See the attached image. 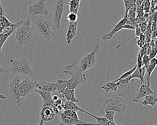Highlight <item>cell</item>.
Segmentation results:
<instances>
[{"mask_svg": "<svg viewBox=\"0 0 157 125\" xmlns=\"http://www.w3.org/2000/svg\"><path fill=\"white\" fill-rule=\"evenodd\" d=\"M86 75L84 73H76L71 75L69 80H66L67 88L75 89L77 86L85 83L86 81Z\"/></svg>", "mask_w": 157, "mask_h": 125, "instance_id": "cell-11", "label": "cell"}, {"mask_svg": "<svg viewBox=\"0 0 157 125\" xmlns=\"http://www.w3.org/2000/svg\"><path fill=\"white\" fill-rule=\"evenodd\" d=\"M52 22L43 18H38L35 21V27L37 32L48 40L52 39L55 36V33L52 29Z\"/></svg>", "mask_w": 157, "mask_h": 125, "instance_id": "cell-5", "label": "cell"}, {"mask_svg": "<svg viewBox=\"0 0 157 125\" xmlns=\"http://www.w3.org/2000/svg\"><path fill=\"white\" fill-rule=\"evenodd\" d=\"M64 0H56L53 4V23L56 28L59 30L61 28V21L64 10Z\"/></svg>", "mask_w": 157, "mask_h": 125, "instance_id": "cell-8", "label": "cell"}, {"mask_svg": "<svg viewBox=\"0 0 157 125\" xmlns=\"http://www.w3.org/2000/svg\"><path fill=\"white\" fill-rule=\"evenodd\" d=\"M12 25L13 23L9 21V20L7 18V15L0 16V26L5 29L11 26Z\"/></svg>", "mask_w": 157, "mask_h": 125, "instance_id": "cell-26", "label": "cell"}, {"mask_svg": "<svg viewBox=\"0 0 157 125\" xmlns=\"http://www.w3.org/2000/svg\"><path fill=\"white\" fill-rule=\"evenodd\" d=\"M99 42H98L94 49L89 53L86 54L82 58H78L79 66L81 71L84 73L85 71L92 67L96 63V55L99 49Z\"/></svg>", "mask_w": 157, "mask_h": 125, "instance_id": "cell-6", "label": "cell"}, {"mask_svg": "<svg viewBox=\"0 0 157 125\" xmlns=\"http://www.w3.org/2000/svg\"><path fill=\"white\" fill-rule=\"evenodd\" d=\"M60 120L61 121V125H84L85 122L78 119H75L69 116H65L62 113L59 114Z\"/></svg>", "mask_w": 157, "mask_h": 125, "instance_id": "cell-19", "label": "cell"}, {"mask_svg": "<svg viewBox=\"0 0 157 125\" xmlns=\"http://www.w3.org/2000/svg\"><path fill=\"white\" fill-rule=\"evenodd\" d=\"M150 60V59L148 55H144L142 56V63H143V66L145 67V69L148 66Z\"/></svg>", "mask_w": 157, "mask_h": 125, "instance_id": "cell-33", "label": "cell"}, {"mask_svg": "<svg viewBox=\"0 0 157 125\" xmlns=\"http://www.w3.org/2000/svg\"><path fill=\"white\" fill-rule=\"evenodd\" d=\"M116 82L118 87L115 94L122 97L125 100L132 99L137 93V89L142 84L139 79L135 80V78L128 81L125 79H122Z\"/></svg>", "mask_w": 157, "mask_h": 125, "instance_id": "cell-2", "label": "cell"}, {"mask_svg": "<svg viewBox=\"0 0 157 125\" xmlns=\"http://www.w3.org/2000/svg\"><path fill=\"white\" fill-rule=\"evenodd\" d=\"M33 92L37 93L41 96L44 102L42 107H50L52 108L54 107L55 103L52 98V92L42 91L36 88L33 89Z\"/></svg>", "mask_w": 157, "mask_h": 125, "instance_id": "cell-13", "label": "cell"}, {"mask_svg": "<svg viewBox=\"0 0 157 125\" xmlns=\"http://www.w3.org/2000/svg\"><path fill=\"white\" fill-rule=\"evenodd\" d=\"M77 21L75 22H69L68 25V28L66 32V40L67 42V44L68 45H70L72 39L75 37L77 32Z\"/></svg>", "mask_w": 157, "mask_h": 125, "instance_id": "cell-18", "label": "cell"}, {"mask_svg": "<svg viewBox=\"0 0 157 125\" xmlns=\"http://www.w3.org/2000/svg\"><path fill=\"white\" fill-rule=\"evenodd\" d=\"M126 106V100L116 94H114L110 99L106 97L101 98L97 104V107L101 116H104V112L106 110H112L119 113L124 112Z\"/></svg>", "mask_w": 157, "mask_h": 125, "instance_id": "cell-1", "label": "cell"}, {"mask_svg": "<svg viewBox=\"0 0 157 125\" xmlns=\"http://www.w3.org/2000/svg\"><path fill=\"white\" fill-rule=\"evenodd\" d=\"M59 97V95L55 94V95H53V96H52V99H53V101L56 100Z\"/></svg>", "mask_w": 157, "mask_h": 125, "instance_id": "cell-36", "label": "cell"}, {"mask_svg": "<svg viewBox=\"0 0 157 125\" xmlns=\"http://www.w3.org/2000/svg\"><path fill=\"white\" fill-rule=\"evenodd\" d=\"M63 109L64 110H74L75 112H82V113H84L91 117H93V116L94 115H93L92 113L83 110V108H82L81 107H80L77 104H76V103L75 102H69V101H67V100H63Z\"/></svg>", "mask_w": 157, "mask_h": 125, "instance_id": "cell-17", "label": "cell"}, {"mask_svg": "<svg viewBox=\"0 0 157 125\" xmlns=\"http://www.w3.org/2000/svg\"><path fill=\"white\" fill-rule=\"evenodd\" d=\"M116 112L112 110H106L104 112V117L105 118H106L108 121H114V116L115 115Z\"/></svg>", "mask_w": 157, "mask_h": 125, "instance_id": "cell-30", "label": "cell"}, {"mask_svg": "<svg viewBox=\"0 0 157 125\" xmlns=\"http://www.w3.org/2000/svg\"><path fill=\"white\" fill-rule=\"evenodd\" d=\"M136 67H137V66H136V64H135L131 69H129V70H128V71H126V72H125L124 73H123V74H121V75H120V77H118V78H117L116 80H115L113 81H115V82H116V81H119V80H122V79H124V78H127L128 77H129V75H131L132 73H133V72L135 70V69H136Z\"/></svg>", "mask_w": 157, "mask_h": 125, "instance_id": "cell-28", "label": "cell"}, {"mask_svg": "<svg viewBox=\"0 0 157 125\" xmlns=\"http://www.w3.org/2000/svg\"><path fill=\"white\" fill-rule=\"evenodd\" d=\"M39 115L44 122H50L54 119L56 115L52 107H42L39 112Z\"/></svg>", "mask_w": 157, "mask_h": 125, "instance_id": "cell-14", "label": "cell"}, {"mask_svg": "<svg viewBox=\"0 0 157 125\" xmlns=\"http://www.w3.org/2000/svg\"><path fill=\"white\" fill-rule=\"evenodd\" d=\"M137 69H138L139 70L140 69L142 68V67L143 66V63H142V56L140 55V54L139 53L137 56Z\"/></svg>", "mask_w": 157, "mask_h": 125, "instance_id": "cell-32", "label": "cell"}, {"mask_svg": "<svg viewBox=\"0 0 157 125\" xmlns=\"http://www.w3.org/2000/svg\"><path fill=\"white\" fill-rule=\"evenodd\" d=\"M61 98L64 99L66 100L77 103L79 102L75 96V89L66 88L61 94H59Z\"/></svg>", "mask_w": 157, "mask_h": 125, "instance_id": "cell-21", "label": "cell"}, {"mask_svg": "<svg viewBox=\"0 0 157 125\" xmlns=\"http://www.w3.org/2000/svg\"><path fill=\"white\" fill-rule=\"evenodd\" d=\"M77 14L72 12H69L66 15V18L69 21V22H75L77 20Z\"/></svg>", "mask_w": 157, "mask_h": 125, "instance_id": "cell-31", "label": "cell"}, {"mask_svg": "<svg viewBox=\"0 0 157 125\" xmlns=\"http://www.w3.org/2000/svg\"><path fill=\"white\" fill-rule=\"evenodd\" d=\"M10 63L11 67L9 70L12 74H21L27 77H31L35 75L26 57H22L17 59H10Z\"/></svg>", "mask_w": 157, "mask_h": 125, "instance_id": "cell-4", "label": "cell"}, {"mask_svg": "<svg viewBox=\"0 0 157 125\" xmlns=\"http://www.w3.org/2000/svg\"><path fill=\"white\" fill-rule=\"evenodd\" d=\"M117 87H118V85L117 82H115L113 81H107L103 86H101V89H104L106 93H109V92L115 93V91L117 89Z\"/></svg>", "mask_w": 157, "mask_h": 125, "instance_id": "cell-23", "label": "cell"}, {"mask_svg": "<svg viewBox=\"0 0 157 125\" xmlns=\"http://www.w3.org/2000/svg\"><path fill=\"white\" fill-rule=\"evenodd\" d=\"M33 31L30 18H27L15 30V39L20 47L28 44L32 39Z\"/></svg>", "mask_w": 157, "mask_h": 125, "instance_id": "cell-3", "label": "cell"}, {"mask_svg": "<svg viewBox=\"0 0 157 125\" xmlns=\"http://www.w3.org/2000/svg\"><path fill=\"white\" fill-rule=\"evenodd\" d=\"M39 125H44V122L41 119V120H40V123H39Z\"/></svg>", "mask_w": 157, "mask_h": 125, "instance_id": "cell-38", "label": "cell"}, {"mask_svg": "<svg viewBox=\"0 0 157 125\" xmlns=\"http://www.w3.org/2000/svg\"><path fill=\"white\" fill-rule=\"evenodd\" d=\"M34 88L52 93L55 92L56 90V86L55 83L44 81H34Z\"/></svg>", "mask_w": 157, "mask_h": 125, "instance_id": "cell-16", "label": "cell"}, {"mask_svg": "<svg viewBox=\"0 0 157 125\" xmlns=\"http://www.w3.org/2000/svg\"><path fill=\"white\" fill-rule=\"evenodd\" d=\"M2 15H6V14L5 13V11L3 9L2 3H1V0H0V16H2Z\"/></svg>", "mask_w": 157, "mask_h": 125, "instance_id": "cell-35", "label": "cell"}, {"mask_svg": "<svg viewBox=\"0 0 157 125\" xmlns=\"http://www.w3.org/2000/svg\"><path fill=\"white\" fill-rule=\"evenodd\" d=\"M150 94H156V93L150 88V86H148L146 84L142 83L139 88L138 91L132 99V102L134 103H138L140 99Z\"/></svg>", "mask_w": 157, "mask_h": 125, "instance_id": "cell-12", "label": "cell"}, {"mask_svg": "<svg viewBox=\"0 0 157 125\" xmlns=\"http://www.w3.org/2000/svg\"><path fill=\"white\" fill-rule=\"evenodd\" d=\"M157 102L156 94H150L144 97V99L142 101L143 105H150L154 107Z\"/></svg>", "mask_w": 157, "mask_h": 125, "instance_id": "cell-22", "label": "cell"}, {"mask_svg": "<svg viewBox=\"0 0 157 125\" xmlns=\"http://www.w3.org/2000/svg\"><path fill=\"white\" fill-rule=\"evenodd\" d=\"M127 20H128V18H124V17L122 19H121L118 21V23L115 26L113 29L110 32H109V33H107V34H106L105 35H102V37H101L102 40H107L111 39L115 33H117V32H118L121 29H124V26L126 23Z\"/></svg>", "mask_w": 157, "mask_h": 125, "instance_id": "cell-15", "label": "cell"}, {"mask_svg": "<svg viewBox=\"0 0 157 125\" xmlns=\"http://www.w3.org/2000/svg\"><path fill=\"white\" fill-rule=\"evenodd\" d=\"M9 71H10L9 69H7L2 66H0V74H5L7 73Z\"/></svg>", "mask_w": 157, "mask_h": 125, "instance_id": "cell-34", "label": "cell"}, {"mask_svg": "<svg viewBox=\"0 0 157 125\" xmlns=\"http://www.w3.org/2000/svg\"><path fill=\"white\" fill-rule=\"evenodd\" d=\"M65 3L67 5H69L70 12H72V13L77 14L78 9H79L80 2H78L76 0H71L69 2H65Z\"/></svg>", "mask_w": 157, "mask_h": 125, "instance_id": "cell-24", "label": "cell"}, {"mask_svg": "<svg viewBox=\"0 0 157 125\" xmlns=\"http://www.w3.org/2000/svg\"><path fill=\"white\" fill-rule=\"evenodd\" d=\"M157 65V59L156 58H152L150 59L149 64L147 68L145 69V75H146L147 78V85L148 86H150V77L151 75L155 69L156 66Z\"/></svg>", "mask_w": 157, "mask_h": 125, "instance_id": "cell-20", "label": "cell"}, {"mask_svg": "<svg viewBox=\"0 0 157 125\" xmlns=\"http://www.w3.org/2000/svg\"><path fill=\"white\" fill-rule=\"evenodd\" d=\"M28 12L31 17L45 15L48 14V10L46 6V0H39L34 4L29 6Z\"/></svg>", "mask_w": 157, "mask_h": 125, "instance_id": "cell-9", "label": "cell"}, {"mask_svg": "<svg viewBox=\"0 0 157 125\" xmlns=\"http://www.w3.org/2000/svg\"><path fill=\"white\" fill-rule=\"evenodd\" d=\"M55 84L56 86V90H58L59 94H61L67 88L66 80L58 79Z\"/></svg>", "mask_w": 157, "mask_h": 125, "instance_id": "cell-25", "label": "cell"}, {"mask_svg": "<svg viewBox=\"0 0 157 125\" xmlns=\"http://www.w3.org/2000/svg\"><path fill=\"white\" fill-rule=\"evenodd\" d=\"M34 89V81H32L28 78H25L23 81H20L19 85V96L20 99L23 100L30 96V94Z\"/></svg>", "mask_w": 157, "mask_h": 125, "instance_id": "cell-10", "label": "cell"}, {"mask_svg": "<svg viewBox=\"0 0 157 125\" xmlns=\"http://www.w3.org/2000/svg\"><path fill=\"white\" fill-rule=\"evenodd\" d=\"M20 78L15 77L8 86V94L10 99L17 104L18 107H20L23 104V100L20 99L19 96V85L20 83Z\"/></svg>", "mask_w": 157, "mask_h": 125, "instance_id": "cell-7", "label": "cell"}, {"mask_svg": "<svg viewBox=\"0 0 157 125\" xmlns=\"http://www.w3.org/2000/svg\"><path fill=\"white\" fill-rule=\"evenodd\" d=\"M123 1L124 2V7H125V13H124V18H127L128 12L130 9V8L136 4V0H123Z\"/></svg>", "mask_w": 157, "mask_h": 125, "instance_id": "cell-27", "label": "cell"}, {"mask_svg": "<svg viewBox=\"0 0 157 125\" xmlns=\"http://www.w3.org/2000/svg\"><path fill=\"white\" fill-rule=\"evenodd\" d=\"M63 115H64L65 116H69L70 118L75 119H78V116L77 115V112L72 110H63L61 112Z\"/></svg>", "mask_w": 157, "mask_h": 125, "instance_id": "cell-29", "label": "cell"}, {"mask_svg": "<svg viewBox=\"0 0 157 125\" xmlns=\"http://www.w3.org/2000/svg\"><path fill=\"white\" fill-rule=\"evenodd\" d=\"M6 98V96L3 94H0V99H4Z\"/></svg>", "mask_w": 157, "mask_h": 125, "instance_id": "cell-37", "label": "cell"}]
</instances>
